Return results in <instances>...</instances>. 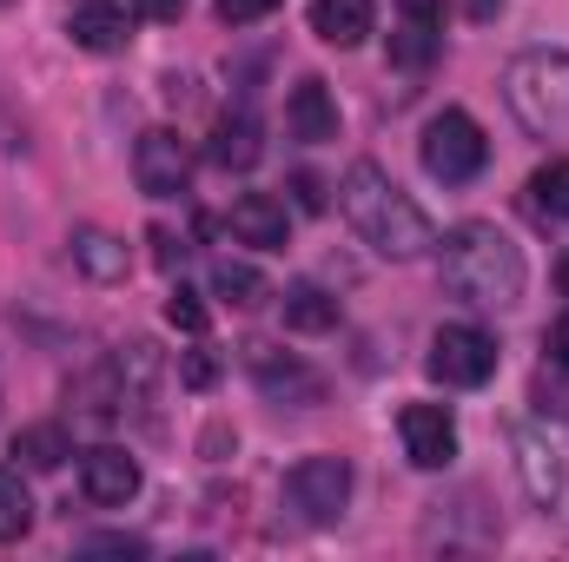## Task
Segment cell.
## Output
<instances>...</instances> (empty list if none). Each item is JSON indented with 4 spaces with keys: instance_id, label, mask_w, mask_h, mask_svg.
<instances>
[{
    "instance_id": "cell-1",
    "label": "cell",
    "mask_w": 569,
    "mask_h": 562,
    "mask_svg": "<svg viewBox=\"0 0 569 562\" xmlns=\"http://www.w3.org/2000/svg\"><path fill=\"white\" fill-rule=\"evenodd\" d=\"M338 205H345L351 232H358L378 259H391V265H411V259H425L430 245H437V225L425 219V205H418L378 159H358V165L345 172Z\"/></svg>"
},
{
    "instance_id": "cell-2",
    "label": "cell",
    "mask_w": 569,
    "mask_h": 562,
    "mask_svg": "<svg viewBox=\"0 0 569 562\" xmlns=\"http://www.w3.org/2000/svg\"><path fill=\"white\" fill-rule=\"evenodd\" d=\"M443 284L477 311H510V304H523V284H530L523 245L510 232L470 219L443 239Z\"/></svg>"
},
{
    "instance_id": "cell-3",
    "label": "cell",
    "mask_w": 569,
    "mask_h": 562,
    "mask_svg": "<svg viewBox=\"0 0 569 562\" xmlns=\"http://www.w3.org/2000/svg\"><path fill=\"white\" fill-rule=\"evenodd\" d=\"M503 107L517 113L523 133L557 140L569 133V53L563 47H530L503 67Z\"/></svg>"
},
{
    "instance_id": "cell-4",
    "label": "cell",
    "mask_w": 569,
    "mask_h": 562,
    "mask_svg": "<svg viewBox=\"0 0 569 562\" xmlns=\"http://www.w3.org/2000/svg\"><path fill=\"white\" fill-rule=\"evenodd\" d=\"M418 159H425L430 179H443V185H470V179L490 165V140H483V127H477L463 107H443V113L425 127V140H418Z\"/></svg>"
},
{
    "instance_id": "cell-5",
    "label": "cell",
    "mask_w": 569,
    "mask_h": 562,
    "mask_svg": "<svg viewBox=\"0 0 569 562\" xmlns=\"http://www.w3.org/2000/svg\"><path fill=\"white\" fill-rule=\"evenodd\" d=\"M425 371L437 384H450V391H477V384L497 378V338H490L483 324H443V331L430 338Z\"/></svg>"
},
{
    "instance_id": "cell-6",
    "label": "cell",
    "mask_w": 569,
    "mask_h": 562,
    "mask_svg": "<svg viewBox=\"0 0 569 562\" xmlns=\"http://www.w3.org/2000/svg\"><path fill=\"white\" fill-rule=\"evenodd\" d=\"M284 503L305 523H338L351 503V463L345 456H298L284 470Z\"/></svg>"
},
{
    "instance_id": "cell-7",
    "label": "cell",
    "mask_w": 569,
    "mask_h": 562,
    "mask_svg": "<svg viewBox=\"0 0 569 562\" xmlns=\"http://www.w3.org/2000/svg\"><path fill=\"white\" fill-rule=\"evenodd\" d=\"M133 179H140L146 199H179L192 185V145L179 140L172 127L140 133V145H133Z\"/></svg>"
},
{
    "instance_id": "cell-8",
    "label": "cell",
    "mask_w": 569,
    "mask_h": 562,
    "mask_svg": "<svg viewBox=\"0 0 569 562\" xmlns=\"http://www.w3.org/2000/svg\"><path fill=\"white\" fill-rule=\"evenodd\" d=\"M510 450H517V476H523V496L537 503V510H557L563 503V456H557V443L543 436V430H530V423H510Z\"/></svg>"
},
{
    "instance_id": "cell-9",
    "label": "cell",
    "mask_w": 569,
    "mask_h": 562,
    "mask_svg": "<svg viewBox=\"0 0 569 562\" xmlns=\"http://www.w3.org/2000/svg\"><path fill=\"white\" fill-rule=\"evenodd\" d=\"M80 490H87V503H100V510L133 503V496H140V456H127L120 443H93V450L80 456Z\"/></svg>"
},
{
    "instance_id": "cell-10",
    "label": "cell",
    "mask_w": 569,
    "mask_h": 562,
    "mask_svg": "<svg viewBox=\"0 0 569 562\" xmlns=\"http://www.w3.org/2000/svg\"><path fill=\"white\" fill-rule=\"evenodd\" d=\"M398 430H405V456L418 470H443L457 456V418L443 404H405L398 411Z\"/></svg>"
},
{
    "instance_id": "cell-11",
    "label": "cell",
    "mask_w": 569,
    "mask_h": 562,
    "mask_svg": "<svg viewBox=\"0 0 569 562\" xmlns=\"http://www.w3.org/2000/svg\"><path fill=\"white\" fill-rule=\"evenodd\" d=\"M246 364H252V378H259L266 398H284V404H325V378L305 371L298 358H279L272 344H246Z\"/></svg>"
},
{
    "instance_id": "cell-12",
    "label": "cell",
    "mask_w": 569,
    "mask_h": 562,
    "mask_svg": "<svg viewBox=\"0 0 569 562\" xmlns=\"http://www.w3.org/2000/svg\"><path fill=\"white\" fill-rule=\"evenodd\" d=\"M67 33H73V47H87V53H120V47L133 40V13H127L120 0H73V7H67Z\"/></svg>"
},
{
    "instance_id": "cell-13",
    "label": "cell",
    "mask_w": 569,
    "mask_h": 562,
    "mask_svg": "<svg viewBox=\"0 0 569 562\" xmlns=\"http://www.w3.org/2000/svg\"><path fill=\"white\" fill-rule=\"evenodd\" d=\"M226 225H232L239 245H259V252H284L291 245V219H284V205L272 192H239Z\"/></svg>"
},
{
    "instance_id": "cell-14",
    "label": "cell",
    "mask_w": 569,
    "mask_h": 562,
    "mask_svg": "<svg viewBox=\"0 0 569 562\" xmlns=\"http://www.w3.org/2000/svg\"><path fill=\"white\" fill-rule=\"evenodd\" d=\"M284 127H291V140H305V145L338 140V100H331V87H325L318 73H305V80L291 87V100H284Z\"/></svg>"
},
{
    "instance_id": "cell-15",
    "label": "cell",
    "mask_w": 569,
    "mask_h": 562,
    "mask_svg": "<svg viewBox=\"0 0 569 562\" xmlns=\"http://www.w3.org/2000/svg\"><path fill=\"white\" fill-rule=\"evenodd\" d=\"M212 165L219 172H252L259 165V152H266V133H259V120L246 113V107H232V113H219L212 120Z\"/></svg>"
},
{
    "instance_id": "cell-16",
    "label": "cell",
    "mask_w": 569,
    "mask_h": 562,
    "mask_svg": "<svg viewBox=\"0 0 569 562\" xmlns=\"http://www.w3.org/2000/svg\"><path fill=\"white\" fill-rule=\"evenodd\" d=\"M378 27V7L371 0H311V33L325 47H365Z\"/></svg>"
},
{
    "instance_id": "cell-17",
    "label": "cell",
    "mask_w": 569,
    "mask_h": 562,
    "mask_svg": "<svg viewBox=\"0 0 569 562\" xmlns=\"http://www.w3.org/2000/svg\"><path fill=\"white\" fill-rule=\"evenodd\" d=\"M73 265L93 284H113V279H127L133 252H127V239H113L107 225H80V232H73Z\"/></svg>"
},
{
    "instance_id": "cell-18",
    "label": "cell",
    "mask_w": 569,
    "mask_h": 562,
    "mask_svg": "<svg viewBox=\"0 0 569 562\" xmlns=\"http://www.w3.org/2000/svg\"><path fill=\"white\" fill-rule=\"evenodd\" d=\"M279 311H284V324L291 331H338V298L325 291V284H284V298H279Z\"/></svg>"
},
{
    "instance_id": "cell-19",
    "label": "cell",
    "mask_w": 569,
    "mask_h": 562,
    "mask_svg": "<svg viewBox=\"0 0 569 562\" xmlns=\"http://www.w3.org/2000/svg\"><path fill=\"white\" fill-rule=\"evenodd\" d=\"M13 456H20L27 470H60V463L73 456V436H67L60 423H27V430L13 436Z\"/></svg>"
},
{
    "instance_id": "cell-20",
    "label": "cell",
    "mask_w": 569,
    "mask_h": 562,
    "mask_svg": "<svg viewBox=\"0 0 569 562\" xmlns=\"http://www.w3.org/2000/svg\"><path fill=\"white\" fill-rule=\"evenodd\" d=\"M212 298H226V304L252 311V304H266V298H272V284L259 279L252 265H239V259H219V265H212Z\"/></svg>"
},
{
    "instance_id": "cell-21",
    "label": "cell",
    "mask_w": 569,
    "mask_h": 562,
    "mask_svg": "<svg viewBox=\"0 0 569 562\" xmlns=\"http://www.w3.org/2000/svg\"><path fill=\"white\" fill-rule=\"evenodd\" d=\"M113 378H120V404H127V398H146V391L159 384V351H152L146 338H133V344L120 351V364H113Z\"/></svg>"
},
{
    "instance_id": "cell-22",
    "label": "cell",
    "mask_w": 569,
    "mask_h": 562,
    "mask_svg": "<svg viewBox=\"0 0 569 562\" xmlns=\"http://www.w3.org/2000/svg\"><path fill=\"white\" fill-rule=\"evenodd\" d=\"M33 530V496L20 483V470H0V543H20Z\"/></svg>"
},
{
    "instance_id": "cell-23",
    "label": "cell",
    "mask_w": 569,
    "mask_h": 562,
    "mask_svg": "<svg viewBox=\"0 0 569 562\" xmlns=\"http://www.w3.org/2000/svg\"><path fill=\"white\" fill-rule=\"evenodd\" d=\"M437 47H443V27H418V20H405V27L391 33V60H398V67H430Z\"/></svg>"
},
{
    "instance_id": "cell-24",
    "label": "cell",
    "mask_w": 569,
    "mask_h": 562,
    "mask_svg": "<svg viewBox=\"0 0 569 562\" xmlns=\"http://www.w3.org/2000/svg\"><path fill=\"white\" fill-rule=\"evenodd\" d=\"M530 205H537V212H569V159L537 165V179H530Z\"/></svg>"
},
{
    "instance_id": "cell-25",
    "label": "cell",
    "mask_w": 569,
    "mask_h": 562,
    "mask_svg": "<svg viewBox=\"0 0 569 562\" xmlns=\"http://www.w3.org/2000/svg\"><path fill=\"white\" fill-rule=\"evenodd\" d=\"M166 324H172V331H186V338H199V331L212 324V311H206V298H199V291H186V284H179V291L166 298Z\"/></svg>"
},
{
    "instance_id": "cell-26",
    "label": "cell",
    "mask_w": 569,
    "mask_h": 562,
    "mask_svg": "<svg viewBox=\"0 0 569 562\" xmlns=\"http://www.w3.org/2000/svg\"><path fill=\"white\" fill-rule=\"evenodd\" d=\"M279 0H212V13L226 20V27H252V20H266Z\"/></svg>"
},
{
    "instance_id": "cell-27",
    "label": "cell",
    "mask_w": 569,
    "mask_h": 562,
    "mask_svg": "<svg viewBox=\"0 0 569 562\" xmlns=\"http://www.w3.org/2000/svg\"><path fill=\"white\" fill-rule=\"evenodd\" d=\"M179 378H186V391H212V378H219V364H212L206 351H186V358H179Z\"/></svg>"
},
{
    "instance_id": "cell-28",
    "label": "cell",
    "mask_w": 569,
    "mask_h": 562,
    "mask_svg": "<svg viewBox=\"0 0 569 562\" xmlns=\"http://www.w3.org/2000/svg\"><path fill=\"white\" fill-rule=\"evenodd\" d=\"M87 550H93V556H146L140 536H93Z\"/></svg>"
},
{
    "instance_id": "cell-29",
    "label": "cell",
    "mask_w": 569,
    "mask_h": 562,
    "mask_svg": "<svg viewBox=\"0 0 569 562\" xmlns=\"http://www.w3.org/2000/svg\"><path fill=\"white\" fill-rule=\"evenodd\" d=\"M291 192H298V212H325V185H318L311 172H298V179H291Z\"/></svg>"
},
{
    "instance_id": "cell-30",
    "label": "cell",
    "mask_w": 569,
    "mask_h": 562,
    "mask_svg": "<svg viewBox=\"0 0 569 562\" xmlns=\"http://www.w3.org/2000/svg\"><path fill=\"white\" fill-rule=\"evenodd\" d=\"M405 7V20H418V27H443V0H398Z\"/></svg>"
},
{
    "instance_id": "cell-31",
    "label": "cell",
    "mask_w": 569,
    "mask_h": 562,
    "mask_svg": "<svg viewBox=\"0 0 569 562\" xmlns=\"http://www.w3.org/2000/svg\"><path fill=\"white\" fill-rule=\"evenodd\" d=\"M152 259H159V265H166V272H172V265H179V259H186V245H179V239H172V232H152Z\"/></svg>"
},
{
    "instance_id": "cell-32",
    "label": "cell",
    "mask_w": 569,
    "mask_h": 562,
    "mask_svg": "<svg viewBox=\"0 0 569 562\" xmlns=\"http://www.w3.org/2000/svg\"><path fill=\"white\" fill-rule=\"evenodd\" d=\"M133 7H140L146 20H179L186 13V0H133Z\"/></svg>"
},
{
    "instance_id": "cell-33",
    "label": "cell",
    "mask_w": 569,
    "mask_h": 562,
    "mask_svg": "<svg viewBox=\"0 0 569 562\" xmlns=\"http://www.w3.org/2000/svg\"><path fill=\"white\" fill-rule=\"evenodd\" d=\"M550 358L569 371V318H557V324H550Z\"/></svg>"
},
{
    "instance_id": "cell-34",
    "label": "cell",
    "mask_w": 569,
    "mask_h": 562,
    "mask_svg": "<svg viewBox=\"0 0 569 562\" xmlns=\"http://www.w3.org/2000/svg\"><path fill=\"white\" fill-rule=\"evenodd\" d=\"M557 284H563V298H569V259H563V265H557Z\"/></svg>"
},
{
    "instance_id": "cell-35",
    "label": "cell",
    "mask_w": 569,
    "mask_h": 562,
    "mask_svg": "<svg viewBox=\"0 0 569 562\" xmlns=\"http://www.w3.org/2000/svg\"><path fill=\"white\" fill-rule=\"evenodd\" d=\"M0 7H7V0H0Z\"/></svg>"
}]
</instances>
